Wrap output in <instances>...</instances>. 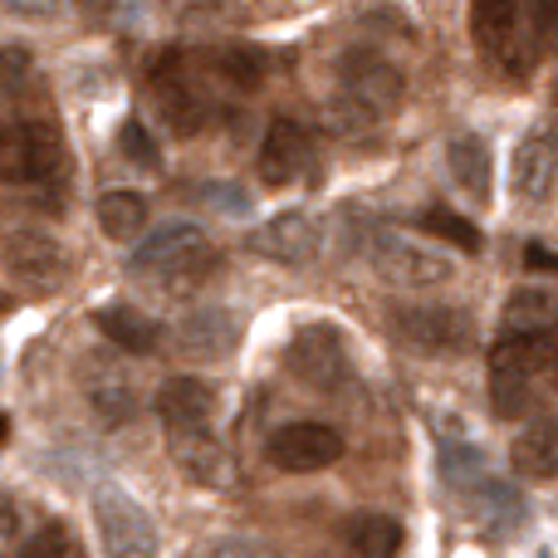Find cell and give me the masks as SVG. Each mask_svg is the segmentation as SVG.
I'll return each mask as SVG.
<instances>
[{
    "label": "cell",
    "mask_w": 558,
    "mask_h": 558,
    "mask_svg": "<svg viewBox=\"0 0 558 558\" xmlns=\"http://www.w3.org/2000/svg\"><path fill=\"white\" fill-rule=\"evenodd\" d=\"M133 270L137 275H157L167 284H186V279H206L216 270V251L206 241L202 226H186L172 221L162 231H153L133 255Z\"/></svg>",
    "instance_id": "6da1fadb"
},
{
    "label": "cell",
    "mask_w": 558,
    "mask_h": 558,
    "mask_svg": "<svg viewBox=\"0 0 558 558\" xmlns=\"http://www.w3.org/2000/svg\"><path fill=\"white\" fill-rule=\"evenodd\" d=\"M0 270L25 294H54L69 275V260L54 235L35 231V226H15L0 235Z\"/></svg>",
    "instance_id": "7a4b0ae2"
},
{
    "label": "cell",
    "mask_w": 558,
    "mask_h": 558,
    "mask_svg": "<svg viewBox=\"0 0 558 558\" xmlns=\"http://www.w3.org/2000/svg\"><path fill=\"white\" fill-rule=\"evenodd\" d=\"M94 524L108 558H157V524L123 485L94 490Z\"/></svg>",
    "instance_id": "3957f363"
},
{
    "label": "cell",
    "mask_w": 558,
    "mask_h": 558,
    "mask_svg": "<svg viewBox=\"0 0 558 558\" xmlns=\"http://www.w3.org/2000/svg\"><path fill=\"white\" fill-rule=\"evenodd\" d=\"M392 333L402 348L412 353H432V357H451L465 353L475 343V324L465 308H446V304H407L392 314Z\"/></svg>",
    "instance_id": "277c9868"
},
{
    "label": "cell",
    "mask_w": 558,
    "mask_h": 558,
    "mask_svg": "<svg viewBox=\"0 0 558 558\" xmlns=\"http://www.w3.org/2000/svg\"><path fill=\"white\" fill-rule=\"evenodd\" d=\"M64 167V143L49 123H5L0 128V182L35 186L54 182Z\"/></svg>",
    "instance_id": "5b68a950"
},
{
    "label": "cell",
    "mask_w": 558,
    "mask_h": 558,
    "mask_svg": "<svg viewBox=\"0 0 558 558\" xmlns=\"http://www.w3.org/2000/svg\"><path fill=\"white\" fill-rule=\"evenodd\" d=\"M284 367L314 392H338L353 373L348 363V343L333 324H304L284 348Z\"/></svg>",
    "instance_id": "8992f818"
},
{
    "label": "cell",
    "mask_w": 558,
    "mask_h": 558,
    "mask_svg": "<svg viewBox=\"0 0 558 558\" xmlns=\"http://www.w3.org/2000/svg\"><path fill=\"white\" fill-rule=\"evenodd\" d=\"M338 84H343V98L357 104L367 118H383L402 108L407 78L397 64H387L377 49H343L338 59Z\"/></svg>",
    "instance_id": "52a82bcc"
},
{
    "label": "cell",
    "mask_w": 558,
    "mask_h": 558,
    "mask_svg": "<svg viewBox=\"0 0 558 558\" xmlns=\"http://www.w3.org/2000/svg\"><path fill=\"white\" fill-rule=\"evenodd\" d=\"M367 260L397 289H441L456 279V265L441 251H426V245L407 241V235H373L367 241Z\"/></svg>",
    "instance_id": "ba28073f"
},
{
    "label": "cell",
    "mask_w": 558,
    "mask_h": 558,
    "mask_svg": "<svg viewBox=\"0 0 558 558\" xmlns=\"http://www.w3.org/2000/svg\"><path fill=\"white\" fill-rule=\"evenodd\" d=\"M265 456L289 475H314V471H324V465H333L338 456H343V436L324 422H289L270 436Z\"/></svg>",
    "instance_id": "9c48e42d"
},
{
    "label": "cell",
    "mask_w": 558,
    "mask_h": 558,
    "mask_svg": "<svg viewBox=\"0 0 558 558\" xmlns=\"http://www.w3.org/2000/svg\"><path fill=\"white\" fill-rule=\"evenodd\" d=\"M153 94H157V108H162L167 128H177V137L202 133L206 104L192 94V84H186L182 49H162V54H157V64H153Z\"/></svg>",
    "instance_id": "30bf717a"
},
{
    "label": "cell",
    "mask_w": 558,
    "mask_h": 558,
    "mask_svg": "<svg viewBox=\"0 0 558 558\" xmlns=\"http://www.w3.org/2000/svg\"><path fill=\"white\" fill-rule=\"evenodd\" d=\"M172 465L202 490H231L235 461L211 432H172Z\"/></svg>",
    "instance_id": "8fae6325"
},
{
    "label": "cell",
    "mask_w": 558,
    "mask_h": 558,
    "mask_svg": "<svg viewBox=\"0 0 558 558\" xmlns=\"http://www.w3.org/2000/svg\"><path fill=\"white\" fill-rule=\"evenodd\" d=\"M251 251L279 265H308L318 255V226L308 211H279L251 235Z\"/></svg>",
    "instance_id": "7c38bea8"
},
{
    "label": "cell",
    "mask_w": 558,
    "mask_h": 558,
    "mask_svg": "<svg viewBox=\"0 0 558 558\" xmlns=\"http://www.w3.org/2000/svg\"><path fill=\"white\" fill-rule=\"evenodd\" d=\"M308 162H314L308 133L294 123V118H275L270 133H265V143H260V157H255L260 182L265 186H289L299 172H308Z\"/></svg>",
    "instance_id": "4fadbf2b"
},
{
    "label": "cell",
    "mask_w": 558,
    "mask_h": 558,
    "mask_svg": "<svg viewBox=\"0 0 558 558\" xmlns=\"http://www.w3.org/2000/svg\"><path fill=\"white\" fill-rule=\"evenodd\" d=\"M554 363H558L554 333H500V343L490 348V377L534 383L539 373H554Z\"/></svg>",
    "instance_id": "5bb4252c"
},
{
    "label": "cell",
    "mask_w": 558,
    "mask_h": 558,
    "mask_svg": "<svg viewBox=\"0 0 558 558\" xmlns=\"http://www.w3.org/2000/svg\"><path fill=\"white\" fill-rule=\"evenodd\" d=\"M157 416L167 422V432H206V422L216 416V392L202 377H172L157 392Z\"/></svg>",
    "instance_id": "9a60e30c"
},
{
    "label": "cell",
    "mask_w": 558,
    "mask_h": 558,
    "mask_svg": "<svg viewBox=\"0 0 558 558\" xmlns=\"http://www.w3.org/2000/svg\"><path fill=\"white\" fill-rule=\"evenodd\" d=\"M177 343L192 357H226L241 343V318L231 308H202V314H192L177 328Z\"/></svg>",
    "instance_id": "2e32d148"
},
{
    "label": "cell",
    "mask_w": 558,
    "mask_h": 558,
    "mask_svg": "<svg viewBox=\"0 0 558 558\" xmlns=\"http://www.w3.org/2000/svg\"><path fill=\"white\" fill-rule=\"evenodd\" d=\"M446 167H451L456 186H461L471 202H490V147H485L481 133H456L451 143H446Z\"/></svg>",
    "instance_id": "e0dca14e"
},
{
    "label": "cell",
    "mask_w": 558,
    "mask_h": 558,
    "mask_svg": "<svg viewBox=\"0 0 558 558\" xmlns=\"http://www.w3.org/2000/svg\"><path fill=\"white\" fill-rule=\"evenodd\" d=\"M510 461L524 481H558V422H530L510 441Z\"/></svg>",
    "instance_id": "ac0fdd59"
},
{
    "label": "cell",
    "mask_w": 558,
    "mask_h": 558,
    "mask_svg": "<svg viewBox=\"0 0 558 558\" xmlns=\"http://www.w3.org/2000/svg\"><path fill=\"white\" fill-rule=\"evenodd\" d=\"M554 177H558V153L549 137H524L520 147H514V192L524 196V202H544V196L554 192Z\"/></svg>",
    "instance_id": "d6986e66"
},
{
    "label": "cell",
    "mask_w": 558,
    "mask_h": 558,
    "mask_svg": "<svg viewBox=\"0 0 558 558\" xmlns=\"http://www.w3.org/2000/svg\"><path fill=\"white\" fill-rule=\"evenodd\" d=\"M94 324H98V333H104L108 343H118L123 353H137V357L153 353V348L162 343V328H157L147 314H137L133 304H108V308H98Z\"/></svg>",
    "instance_id": "ffe728a7"
},
{
    "label": "cell",
    "mask_w": 558,
    "mask_h": 558,
    "mask_svg": "<svg viewBox=\"0 0 558 558\" xmlns=\"http://www.w3.org/2000/svg\"><path fill=\"white\" fill-rule=\"evenodd\" d=\"M520 0H471V35L490 59H505L514 49Z\"/></svg>",
    "instance_id": "44dd1931"
},
{
    "label": "cell",
    "mask_w": 558,
    "mask_h": 558,
    "mask_svg": "<svg viewBox=\"0 0 558 558\" xmlns=\"http://www.w3.org/2000/svg\"><path fill=\"white\" fill-rule=\"evenodd\" d=\"M505 333H554L558 328V299L549 289H514L505 299V314H500Z\"/></svg>",
    "instance_id": "7402d4cb"
},
{
    "label": "cell",
    "mask_w": 558,
    "mask_h": 558,
    "mask_svg": "<svg viewBox=\"0 0 558 558\" xmlns=\"http://www.w3.org/2000/svg\"><path fill=\"white\" fill-rule=\"evenodd\" d=\"M88 402H94V412L104 416L108 426H123L128 416L137 412V387L123 367H98V373L88 377Z\"/></svg>",
    "instance_id": "603a6c76"
},
{
    "label": "cell",
    "mask_w": 558,
    "mask_h": 558,
    "mask_svg": "<svg viewBox=\"0 0 558 558\" xmlns=\"http://www.w3.org/2000/svg\"><path fill=\"white\" fill-rule=\"evenodd\" d=\"M402 524L392 520V514H357L353 524H348V549L357 558H397L402 554Z\"/></svg>",
    "instance_id": "cb8c5ba5"
},
{
    "label": "cell",
    "mask_w": 558,
    "mask_h": 558,
    "mask_svg": "<svg viewBox=\"0 0 558 558\" xmlns=\"http://www.w3.org/2000/svg\"><path fill=\"white\" fill-rule=\"evenodd\" d=\"M98 226H104L108 241H137V231L147 226V202L137 192L98 196Z\"/></svg>",
    "instance_id": "d4e9b609"
},
{
    "label": "cell",
    "mask_w": 558,
    "mask_h": 558,
    "mask_svg": "<svg viewBox=\"0 0 558 558\" xmlns=\"http://www.w3.org/2000/svg\"><path fill=\"white\" fill-rule=\"evenodd\" d=\"M211 69L226 78L231 88H255L265 78V49H255V45H231V49H221V54L211 59Z\"/></svg>",
    "instance_id": "484cf974"
},
{
    "label": "cell",
    "mask_w": 558,
    "mask_h": 558,
    "mask_svg": "<svg viewBox=\"0 0 558 558\" xmlns=\"http://www.w3.org/2000/svg\"><path fill=\"white\" fill-rule=\"evenodd\" d=\"M20 558H84V544L69 524H45L35 539H25Z\"/></svg>",
    "instance_id": "4316f807"
},
{
    "label": "cell",
    "mask_w": 558,
    "mask_h": 558,
    "mask_svg": "<svg viewBox=\"0 0 558 558\" xmlns=\"http://www.w3.org/2000/svg\"><path fill=\"white\" fill-rule=\"evenodd\" d=\"M422 226L432 235H441V241H451V245H461V251H481V231H475L465 216H456V211H446V206H432V211L422 216Z\"/></svg>",
    "instance_id": "83f0119b"
},
{
    "label": "cell",
    "mask_w": 558,
    "mask_h": 558,
    "mask_svg": "<svg viewBox=\"0 0 558 558\" xmlns=\"http://www.w3.org/2000/svg\"><path fill=\"white\" fill-rule=\"evenodd\" d=\"M441 475L456 485V490L471 495L475 485L485 481V461H481V451H475V446H451V451H441Z\"/></svg>",
    "instance_id": "f1b7e54d"
},
{
    "label": "cell",
    "mask_w": 558,
    "mask_h": 558,
    "mask_svg": "<svg viewBox=\"0 0 558 558\" xmlns=\"http://www.w3.org/2000/svg\"><path fill=\"white\" fill-rule=\"evenodd\" d=\"M118 147H123V157H128V162L147 167V172H157V167H162V153H157L153 133H147V128L137 123V118H128V123L118 128Z\"/></svg>",
    "instance_id": "f546056e"
},
{
    "label": "cell",
    "mask_w": 558,
    "mask_h": 558,
    "mask_svg": "<svg viewBox=\"0 0 558 558\" xmlns=\"http://www.w3.org/2000/svg\"><path fill=\"white\" fill-rule=\"evenodd\" d=\"M475 500H481V510H485V520H520V495L510 490V485H500V481H481L475 485Z\"/></svg>",
    "instance_id": "4dcf8cb0"
},
{
    "label": "cell",
    "mask_w": 558,
    "mask_h": 558,
    "mask_svg": "<svg viewBox=\"0 0 558 558\" xmlns=\"http://www.w3.org/2000/svg\"><path fill=\"white\" fill-rule=\"evenodd\" d=\"M490 407L500 416H524V407H530V383H514V377H490Z\"/></svg>",
    "instance_id": "1f68e13d"
},
{
    "label": "cell",
    "mask_w": 558,
    "mask_h": 558,
    "mask_svg": "<svg viewBox=\"0 0 558 558\" xmlns=\"http://www.w3.org/2000/svg\"><path fill=\"white\" fill-rule=\"evenodd\" d=\"M211 558H279V549L270 539H255V534H226Z\"/></svg>",
    "instance_id": "d6a6232c"
},
{
    "label": "cell",
    "mask_w": 558,
    "mask_h": 558,
    "mask_svg": "<svg viewBox=\"0 0 558 558\" xmlns=\"http://www.w3.org/2000/svg\"><path fill=\"white\" fill-rule=\"evenodd\" d=\"M25 74H29V49H20V45L0 49V98L15 94L25 84Z\"/></svg>",
    "instance_id": "836d02e7"
},
{
    "label": "cell",
    "mask_w": 558,
    "mask_h": 558,
    "mask_svg": "<svg viewBox=\"0 0 558 558\" xmlns=\"http://www.w3.org/2000/svg\"><path fill=\"white\" fill-rule=\"evenodd\" d=\"M534 35L544 45H558V0H534Z\"/></svg>",
    "instance_id": "e575fe53"
},
{
    "label": "cell",
    "mask_w": 558,
    "mask_h": 558,
    "mask_svg": "<svg viewBox=\"0 0 558 558\" xmlns=\"http://www.w3.org/2000/svg\"><path fill=\"white\" fill-rule=\"evenodd\" d=\"M20 534V510L10 495H0V539H15Z\"/></svg>",
    "instance_id": "d590c367"
},
{
    "label": "cell",
    "mask_w": 558,
    "mask_h": 558,
    "mask_svg": "<svg viewBox=\"0 0 558 558\" xmlns=\"http://www.w3.org/2000/svg\"><path fill=\"white\" fill-rule=\"evenodd\" d=\"M524 265H534V270H554V275H558V255H549L544 245H530V251H524Z\"/></svg>",
    "instance_id": "8d00e7d4"
},
{
    "label": "cell",
    "mask_w": 558,
    "mask_h": 558,
    "mask_svg": "<svg viewBox=\"0 0 558 558\" xmlns=\"http://www.w3.org/2000/svg\"><path fill=\"white\" fill-rule=\"evenodd\" d=\"M15 5V15L25 20H49V0H10Z\"/></svg>",
    "instance_id": "74e56055"
},
{
    "label": "cell",
    "mask_w": 558,
    "mask_h": 558,
    "mask_svg": "<svg viewBox=\"0 0 558 558\" xmlns=\"http://www.w3.org/2000/svg\"><path fill=\"white\" fill-rule=\"evenodd\" d=\"M113 5H118V0H74V10H84V15H94V20L113 15Z\"/></svg>",
    "instance_id": "f35d334b"
},
{
    "label": "cell",
    "mask_w": 558,
    "mask_h": 558,
    "mask_svg": "<svg viewBox=\"0 0 558 558\" xmlns=\"http://www.w3.org/2000/svg\"><path fill=\"white\" fill-rule=\"evenodd\" d=\"M554 387H558V363H554Z\"/></svg>",
    "instance_id": "ab89813d"
}]
</instances>
